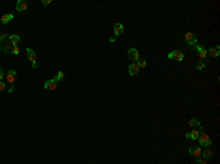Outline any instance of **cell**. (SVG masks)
<instances>
[{"label":"cell","instance_id":"cell-1","mask_svg":"<svg viewBox=\"0 0 220 164\" xmlns=\"http://www.w3.org/2000/svg\"><path fill=\"white\" fill-rule=\"evenodd\" d=\"M198 130H200V136H198L197 141H200V147H204V148L210 147V145H211V138L208 136V133H206L201 126L198 127Z\"/></svg>","mask_w":220,"mask_h":164},{"label":"cell","instance_id":"cell-2","mask_svg":"<svg viewBox=\"0 0 220 164\" xmlns=\"http://www.w3.org/2000/svg\"><path fill=\"white\" fill-rule=\"evenodd\" d=\"M167 57L172 59V60H176V62H182L185 56H183V53H182L180 50H176V51H170V53L167 54Z\"/></svg>","mask_w":220,"mask_h":164},{"label":"cell","instance_id":"cell-3","mask_svg":"<svg viewBox=\"0 0 220 164\" xmlns=\"http://www.w3.org/2000/svg\"><path fill=\"white\" fill-rule=\"evenodd\" d=\"M4 79H6V82H7L9 85H13V82L16 79V70H13V69L7 70V72L4 73Z\"/></svg>","mask_w":220,"mask_h":164},{"label":"cell","instance_id":"cell-4","mask_svg":"<svg viewBox=\"0 0 220 164\" xmlns=\"http://www.w3.org/2000/svg\"><path fill=\"white\" fill-rule=\"evenodd\" d=\"M194 50L197 51V54H198V57H200L201 60H204V59L207 57V50H206L203 45H198V44H195V45H194Z\"/></svg>","mask_w":220,"mask_h":164},{"label":"cell","instance_id":"cell-5","mask_svg":"<svg viewBox=\"0 0 220 164\" xmlns=\"http://www.w3.org/2000/svg\"><path fill=\"white\" fill-rule=\"evenodd\" d=\"M128 57L131 59L132 62L136 63V62L139 60V51H138L136 48H129V50H128Z\"/></svg>","mask_w":220,"mask_h":164},{"label":"cell","instance_id":"cell-6","mask_svg":"<svg viewBox=\"0 0 220 164\" xmlns=\"http://www.w3.org/2000/svg\"><path fill=\"white\" fill-rule=\"evenodd\" d=\"M188 152H189L192 157H195V158H200V157H201V154H203V150H201V147L198 145V147H191Z\"/></svg>","mask_w":220,"mask_h":164},{"label":"cell","instance_id":"cell-7","mask_svg":"<svg viewBox=\"0 0 220 164\" xmlns=\"http://www.w3.org/2000/svg\"><path fill=\"white\" fill-rule=\"evenodd\" d=\"M57 85H59V82L53 78V79H48L47 82H44V89H51V91H54V89L57 88Z\"/></svg>","mask_w":220,"mask_h":164},{"label":"cell","instance_id":"cell-8","mask_svg":"<svg viewBox=\"0 0 220 164\" xmlns=\"http://www.w3.org/2000/svg\"><path fill=\"white\" fill-rule=\"evenodd\" d=\"M185 42L189 44V45H195V44H197V37H195V34L186 32V34H185Z\"/></svg>","mask_w":220,"mask_h":164},{"label":"cell","instance_id":"cell-9","mask_svg":"<svg viewBox=\"0 0 220 164\" xmlns=\"http://www.w3.org/2000/svg\"><path fill=\"white\" fill-rule=\"evenodd\" d=\"M141 69H139V66H138V63H135V62H132L131 65L128 66V72H129V75L131 76H135V75H138V72H139Z\"/></svg>","mask_w":220,"mask_h":164},{"label":"cell","instance_id":"cell-10","mask_svg":"<svg viewBox=\"0 0 220 164\" xmlns=\"http://www.w3.org/2000/svg\"><path fill=\"white\" fill-rule=\"evenodd\" d=\"M198 136H200V130L198 129H192L191 132H186L185 133V138L186 139H192V141H197Z\"/></svg>","mask_w":220,"mask_h":164},{"label":"cell","instance_id":"cell-11","mask_svg":"<svg viewBox=\"0 0 220 164\" xmlns=\"http://www.w3.org/2000/svg\"><path fill=\"white\" fill-rule=\"evenodd\" d=\"M27 9H28V3L27 1H24V0H18L16 1V10L18 12H27Z\"/></svg>","mask_w":220,"mask_h":164},{"label":"cell","instance_id":"cell-12","mask_svg":"<svg viewBox=\"0 0 220 164\" xmlns=\"http://www.w3.org/2000/svg\"><path fill=\"white\" fill-rule=\"evenodd\" d=\"M207 54H210L211 57H219V54H220V47H219V45H216V47H211V48H208Z\"/></svg>","mask_w":220,"mask_h":164},{"label":"cell","instance_id":"cell-13","mask_svg":"<svg viewBox=\"0 0 220 164\" xmlns=\"http://www.w3.org/2000/svg\"><path fill=\"white\" fill-rule=\"evenodd\" d=\"M113 32H115L116 37L122 35V34H123V25H122V24H116V25L113 27Z\"/></svg>","mask_w":220,"mask_h":164},{"label":"cell","instance_id":"cell-14","mask_svg":"<svg viewBox=\"0 0 220 164\" xmlns=\"http://www.w3.org/2000/svg\"><path fill=\"white\" fill-rule=\"evenodd\" d=\"M27 54H28V59L31 60V63H34L35 60H37V54H35V51L32 50V48H27Z\"/></svg>","mask_w":220,"mask_h":164},{"label":"cell","instance_id":"cell-15","mask_svg":"<svg viewBox=\"0 0 220 164\" xmlns=\"http://www.w3.org/2000/svg\"><path fill=\"white\" fill-rule=\"evenodd\" d=\"M7 38H9V41L12 42V45H18L19 41H21V37H19L18 34H12V35H9Z\"/></svg>","mask_w":220,"mask_h":164},{"label":"cell","instance_id":"cell-16","mask_svg":"<svg viewBox=\"0 0 220 164\" xmlns=\"http://www.w3.org/2000/svg\"><path fill=\"white\" fill-rule=\"evenodd\" d=\"M12 19H13V15H12V13H4V15H1L0 22H1V24H7V22H10Z\"/></svg>","mask_w":220,"mask_h":164},{"label":"cell","instance_id":"cell-17","mask_svg":"<svg viewBox=\"0 0 220 164\" xmlns=\"http://www.w3.org/2000/svg\"><path fill=\"white\" fill-rule=\"evenodd\" d=\"M203 157H204V160H207V158H211L213 157V151H211V148L210 147H207L204 151H203V154H201Z\"/></svg>","mask_w":220,"mask_h":164},{"label":"cell","instance_id":"cell-18","mask_svg":"<svg viewBox=\"0 0 220 164\" xmlns=\"http://www.w3.org/2000/svg\"><path fill=\"white\" fill-rule=\"evenodd\" d=\"M188 124H189V127H195V126H201V122L198 120V119H191L189 122H188Z\"/></svg>","mask_w":220,"mask_h":164},{"label":"cell","instance_id":"cell-19","mask_svg":"<svg viewBox=\"0 0 220 164\" xmlns=\"http://www.w3.org/2000/svg\"><path fill=\"white\" fill-rule=\"evenodd\" d=\"M54 79H56L57 82H62V81H63V79H65V73H63V70H59Z\"/></svg>","mask_w":220,"mask_h":164},{"label":"cell","instance_id":"cell-20","mask_svg":"<svg viewBox=\"0 0 220 164\" xmlns=\"http://www.w3.org/2000/svg\"><path fill=\"white\" fill-rule=\"evenodd\" d=\"M12 47H13V45H12V42L9 41V42H6V44H4V47H3V50H4L6 53H10V51H12Z\"/></svg>","mask_w":220,"mask_h":164},{"label":"cell","instance_id":"cell-21","mask_svg":"<svg viewBox=\"0 0 220 164\" xmlns=\"http://www.w3.org/2000/svg\"><path fill=\"white\" fill-rule=\"evenodd\" d=\"M206 68V62L204 60H201V62H198L197 65H195V69L197 70H201V69H204Z\"/></svg>","mask_w":220,"mask_h":164},{"label":"cell","instance_id":"cell-22","mask_svg":"<svg viewBox=\"0 0 220 164\" xmlns=\"http://www.w3.org/2000/svg\"><path fill=\"white\" fill-rule=\"evenodd\" d=\"M12 53H13L15 56H18V54L21 53V50H19V47H18V45H13V47H12Z\"/></svg>","mask_w":220,"mask_h":164},{"label":"cell","instance_id":"cell-23","mask_svg":"<svg viewBox=\"0 0 220 164\" xmlns=\"http://www.w3.org/2000/svg\"><path fill=\"white\" fill-rule=\"evenodd\" d=\"M136 63H138L139 69H142V68H145V66H147V60H138Z\"/></svg>","mask_w":220,"mask_h":164},{"label":"cell","instance_id":"cell-24","mask_svg":"<svg viewBox=\"0 0 220 164\" xmlns=\"http://www.w3.org/2000/svg\"><path fill=\"white\" fill-rule=\"evenodd\" d=\"M7 37H9V35H7L6 32H0V42H1V41H4Z\"/></svg>","mask_w":220,"mask_h":164},{"label":"cell","instance_id":"cell-25","mask_svg":"<svg viewBox=\"0 0 220 164\" xmlns=\"http://www.w3.org/2000/svg\"><path fill=\"white\" fill-rule=\"evenodd\" d=\"M197 164H207V160H204V158H197Z\"/></svg>","mask_w":220,"mask_h":164},{"label":"cell","instance_id":"cell-26","mask_svg":"<svg viewBox=\"0 0 220 164\" xmlns=\"http://www.w3.org/2000/svg\"><path fill=\"white\" fill-rule=\"evenodd\" d=\"M6 89V82H0V92Z\"/></svg>","mask_w":220,"mask_h":164},{"label":"cell","instance_id":"cell-27","mask_svg":"<svg viewBox=\"0 0 220 164\" xmlns=\"http://www.w3.org/2000/svg\"><path fill=\"white\" fill-rule=\"evenodd\" d=\"M3 79H4V72H3V69L0 68V82H3Z\"/></svg>","mask_w":220,"mask_h":164},{"label":"cell","instance_id":"cell-28","mask_svg":"<svg viewBox=\"0 0 220 164\" xmlns=\"http://www.w3.org/2000/svg\"><path fill=\"white\" fill-rule=\"evenodd\" d=\"M50 3H51V0H43V1H41V4H43V6H48Z\"/></svg>","mask_w":220,"mask_h":164},{"label":"cell","instance_id":"cell-29","mask_svg":"<svg viewBox=\"0 0 220 164\" xmlns=\"http://www.w3.org/2000/svg\"><path fill=\"white\" fill-rule=\"evenodd\" d=\"M15 91V88H13V85H10V88H9V94H12Z\"/></svg>","mask_w":220,"mask_h":164},{"label":"cell","instance_id":"cell-30","mask_svg":"<svg viewBox=\"0 0 220 164\" xmlns=\"http://www.w3.org/2000/svg\"><path fill=\"white\" fill-rule=\"evenodd\" d=\"M32 68H34V69H38V65H37V62H34V63H32Z\"/></svg>","mask_w":220,"mask_h":164},{"label":"cell","instance_id":"cell-31","mask_svg":"<svg viewBox=\"0 0 220 164\" xmlns=\"http://www.w3.org/2000/svg\"><path fill=\"white\" fill-rule=\"evenodd\" d=\"M1 50H3V47H1V45H0V51H1Z\"/></svg>","mask_w":220,"mask_h":164}]
</instances>
